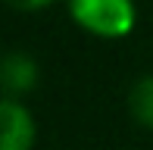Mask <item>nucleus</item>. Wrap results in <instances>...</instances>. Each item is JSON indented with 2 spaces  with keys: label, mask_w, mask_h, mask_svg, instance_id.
<instances>
[{
  "label": "nucleus",
  "mask_w": 153,
  "mask_h": 150,
  "mask_svg": "<svg viewBox=\"0 0 153 150\" xmlns=\"http://www.w3.org/2000/svg\"><path fill=\"white\" fill-rule=\"evenodd\" d=\"M69 13L78 25L103 38H122L134 25L131 0H69Z\"/></svg>",
  "instance_id": "f257e3e1"
},
{
  "label": "nucleus",
  "mask_w": 153,
  "mask_h": 150,
  "mask_svg": "<svg viewBox=\"0 0 153 150\" xmlns=\"http://www.w3.org/2000/svg\"><path fill=\"white\" fill-rule=\"evenodd\" d=\"M0 150H31L34 141V122L31 113L19 100L3 97L0 103Z\"/></svg>",
  "instance_id": "f03ea898"
},
{
  "label": "nucleus",
  "mask_w": 153,
  "mask_h": 150,
  "mask_svg": "<svg viewBox=\"0 0 153 150\" xmlns=\"http://www.w3.org/2000/svg\"><path fill=\"white\" fill-rule=\"evenodd\" d=\"M0 78H3V88H6V97L16 100V94L28 91L34 85V78H38V69H34V59L25 56V53L13 50L6 53L3 59V69H0Z\"/></svg>",
  "instance_id": "7ed1b4c3"
},
{
  "label": "nucleus",
  "mask_w": 153,
  "mask_h": 150,
  "mask_svg": "<svg viewBox=\"0 0 153 150\" xmlns=\"http://www.w3.org/2000/svg\"><path fill=\"white\" fill-rule=\"evenodd\" d=\"M128 106H131V113H134V119L141 122V125L153 128V75L141 78L134 88H131Z\"/></svg>",
  "instance_id": "20e7f679"
},
{
  "label": "nucleus",
  "mask_w": 153,
  "mask_h": 150,
  "mask_svg": "<svg viewBox=\"0 0 153 150\" xmlns=\"http://www.w3.org/2000/svg\"><path fill=\"white\" fill-rule=\"evenodd\" d=\"M10 6H16V10H41V6L53 3V0H6Z\"/></svg>",
  "instance_id": "39448f33"
}]
</instances>
